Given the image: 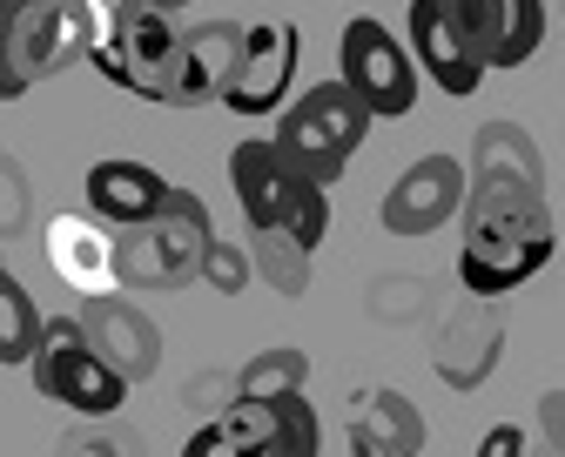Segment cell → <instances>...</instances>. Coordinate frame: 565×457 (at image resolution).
<instances>
[{"label": "cell", "mask_w": 565, "mask_h": 457, "mask_svg": "<svg viewBox=\"0 0 565 457\" xmlns=\"http://www.w3.org/2000/svg\"><path fill=\"white\" fill-rule=\"evenodd\" d=\"M465 249H458V283L491 302V296H512L519 283H532L552 263V209L545 189L525 182H471L465 209Z\"/></svg>", "instance_id": "cell-1"}, {"label": "cell", "mask_w": 565, "mask_h": 457, "mask_svg": "<svg viewBox=\"0 0 565 457\" xmlns=\"http://www.w3.org/2000/svg\"><path fill=\"white\" fill-rule=\"evenodd\" d=\"M88 0H0V102H21L34 82L67 74L88 61Z\"/></svg>", "instance_id": "cell-2"}, {"label": "cell", "mask_w": 565, "mask_h": 457, "mask_svg": "<svg viewBox=\"0 0 565 457\" xmlns=\"http://www.w3.org/2000/svg\"><path fill=\"white\" fill-rule=\"evenodd\" d=\"M371 108L343 88V74L337 82H317V88H303L290 108L276 115V148H282V162H290L297 176H310L317 189H330L343 169H350V156L364 148V135H371Z\"/></svg>", "instance_id": "cell-3"}, {"label": "cell", "mask_w": 565, "mask_h": 457, "mask_svg": "<svg viewBox=\"0 0 565 457\" xmlns=\"http://www.w3.org/2000/svg\"><path fill=\"white\" fill-rule=\"evenodd\" d=\"M230 182H236V202H243V222L249 228H282L310 249H323L330 236V189H317L310 176H297L282 162L276 141H236L230 156Z\"/></svg>", "instance_id": "cell-4"}, {"label": "cell", "mask_w": 565, "mask_h": 457, "mask_svg": "<svg viewBox=\"0 0 565 457\" xmlns=\"http://www.w3.org/2000/svg\"><path fill=\"white\" fill-rule=\"evenodd\" d=\"M209 249H216V222H209V202L195 189H175L169 209L141 228H121V283L141 289H182L202 276Z\"/></svg>", "instance_id": "cell-5"}, {"label": "cell", "mask_w": 565, "mask_h": 457, "mask_svg": "<svg viewBox=\"0 0 565 457\" xmlns=\"http://www.w3.org/2000/svg\"><path fill=\"white\" fill-rule=\"evenodd\" d=\"M28 376H34V391H41L47 404H67L75 417H115L121 397H128V376L88 343L82 317H47Z\"/></svg>", "instance_id": "cell-6"}, {"label": "cell", "mask_w": 565, "mask_h": 457, "mask_svg": "<svg viewBox=\"0 0 565 457\" xmlns=\"http://www.w3.org/2000/svg\"><path fill=\"white\" fill-rule=\"evenodd\" d=\"M337 74H343V88L358 95L377 121H397V115L417 108V54H411V41H397L371 14H358V21L343 28Z\"/></svg>", "instance_id": "cell-7"}, {"label": "cell", "mask_w": 565, "mask_h": 457, "mask_svg": "<svg viewBox=\"0 0 565 457\" xmlns=\"http://www.w3.org/2000/svg\"><path fill=\"white\" fill-rule=\"evenodd\" d=\"M175 47H182V28H175L169 8H135L108 41L88 47V61L102 67V82H115L121 95H135V102H162L169 67H175Z\"/></svg>", "instance_id": "cell-8"}, {"label": "cell", "mask_w": 565, "mask_h": 457, "mask_svg": "<svg viewBox=\"0 0 565 457\" xmlns=\"http://www.w3.org/2000/svg\"><path fill=\"white\" fill-rule=\"evenodd\" d=\"M465 195H471V162H458V156H424V162H411L391 182V195H384L377 215H384L391 236H438L445 222H458Z\"/></svg>", "instance_id": "cell-9"}, {"label": "cell", "mask_w": 565, "mask_h": 457, "mask_svg": "<svg viewBox=\"0 0 565 457\" xmlns=\"http://www.w3.org/2000/svg\"><path fill=\"white\" fill-rule=\"evenodd\" d=\"M404 28H411L404 41H411L417 67L431 74V82H438L445 95H478V82L491 74V61H484L478 34L458 21V8H451V0H411Z\"/></svg>", "instance_id": "cell-10"}, {"label": "cell", "mask_w": 565, "mask_h": 457, "mask_svg": "<svg viewBox=\"0 0 565 457\" xmlns=\"http://www.w3.org/2000/svg\"><path fill=\"white\" fill-rule=\"evenodd\" d=\"M47 263H54V276L75 289L82 302L88 296H115L121 289V228L102 222L95 209L54 215L47 222Z\"/></svg>", "instance_id": "cell-11"}, {"label": "cell", "mask_w": 565, "mask_h": 457, "mask_svg": "<svg viewBox=\"0 0 565 457\" xmlns=\"http://www.w3.org/2000/svg\"><path fill=\"white\" fill-rule=\"evenodd\" d=\"M243 41H249V28H236V21H202V28H182V47H175V67H169L162 108H202V102H223V95H230V82H236Z\"/></svg>", "instance_id": "cell-12"}, {"label": "cell", "mask_w": 565, "mask_h": 457, "mask_svg": "<svg viewBox=\"0 0 565 457\" xmlns=\"http://www.w3.org/2000/svg\"><path fill=\"white\" fill-rule=\"evenodd\" d=\"M290 82H297V28L290 21H256L236 61V82L223 95V108L236 115H282L290 108Z\"/></svg>", "instance_id": "cell-13"}, {"label": "cell", "mask_w": 565, "mask_h": 457, "mask_svg": "<svg viewBox=\"0 0 565 457\" xmlns=\"http://www.w3.org/2000/svg\"><path fill=\"white\" fill-rule=\"evenodd\" d=\"M82 330H88V343L128 376V384H141V376H156V370H162V330L141 317L121 289H115V296H88Z\"/></svg>", "instance_id": "cell-14"}, {"label": "cell", "mask_w": 565, "mask_h": 457, "mask_svg": "<svg viewBox=\"0 0 565 457\" xmlns=\"http://www.w3.org/2000/svg\"><path fill=\"white\" fill-rule=\"evenodd\" d=\"M88 209L102 215V222H115V228H141V222H156L162 209H169V195H175V182L169 176H156L149 162H128V156H108V162H95L88 169Z\"/></svg>", "instance_id": "cell-15"}, {"label": "cell", "mask_w": 565, "mask_h": 457, "mask_svg": "<svg viewBox=\"0 0 565 457\" xmlns=\"http://www.w3.org/2000/svg\"><path fill=\"white\" fill-rule=\"evenodd\" d=\"M451 8L491 67H525L545 47V0H451Z\"/></svg>", "instance_id": "cell-16"}, {"label": "cell", "mask_w": 565, "mask_h": 457, "mask_svg": "<svg viewBox=\"0 0 565 457\" xmlns=\"http://www.w3.org/2000/svg\"><path fill=\"white\" fill-rule=\"evenodd\" d=\"M471 182H525L545 189V156L519 121H484L471 141Z\"/></svg>", "instance_id": "cell-17"}, {"label": "cell", "mask_w": 565, "mask_h": 457, "mask_svg": "<svg viewBox=\"0 0 565 457\" xmlns=\"http://www.w3.org/2000/svg\"><path fill=\"white\" fill-rule=\"evenodd\" d=\"M269 431H276V404L236 397L223 417H209V424L182 444V457H263V450H269Z\"/></svg>", "instance_id": "cell-18"}, {"label": "cell", "mask_w": 565, "mask_h": 457, "mask_svg": "<svg viewBox=\"0 0 565 457\" xmlns=\"http://www.w3.org/2000/svg\"><path fill=\"white\" fill-rule=\"evenodd\" d=\"M350 450H397V457H417L424 450V417L397 397V391H371V404L350 424Z\"/></svg>", "instance_id": "cell-19"}, {"label": "cell", "mask_w": 565, "mask_h": 457, "mask_svg": "<svg viewBox=\"0 0 565 457\" xmlns=\"http://www.w3.org/2000/svg\"><path fill=\"white\" fill-rule=\"evenodd\" d=\"M303 384H310V357L290 350V343H276V350H256V357L243 363L236 397H263V404H276V397H297Z\"/></svg>", "instance_id": "cell-20"}, {"label": "cell", "mask_w": 565, "mask_h": 457, "mask_svg": "<svg viewBox=\"0 0 565 457\" xmlns=\"http://www.w3.org/2000/svg\"><path fill=\"white\" fill-rule=\"evenodd\" d=\"M249 256H256V269H263V283H276L282 296H303L310 289V243H297V236H282V228H249Z\"/></svg>", "instance_id": "cell-21"}, {"label": "cell", "mask_w": 565, "mask_h": 457, "mask_svg": "<svg viewBox=\"0 0 565 457\" xmlns=\"http://www.w3.org/2000/svg\"><path fill=\"white\" fill-rule=\"evenodd\" d=\"M41 310H34V296L21 289V276L0 269V363H34L41 350Z\"/></svg>", "instance_id": "cell-22"}, {"label": "cell", "mask_w": 565, "mask_h": 457, "mask_svg": "<svg viewBox=\"0 0 565 457\" xmlns=\"http://www.w3.org/2000/svg\"><path fill=\"white\" fill-rule=\"evenodd\" d=\"M263 457H323V424H317V404L303 391L276 397V431H269Z\"/></svg>", "instance_id": "cell-23"}, {"label": "cell", "mask_w": 565, "mask_h": 457, "mask_svg": "<svg viewBox=\"0 0 565 457\" xmlns=\"http://www.w3.org/2000/svg\"><path fill=\"white\" fill-rule=\"evenodd\" d=\"M249 263H256L249 249H236V243H216V249H209V263H202V276L216 283L223 296H236V289L249 283Z\"/></svg>", "instance_id": "cell-24"}, {"label": "cell", "mask_w": 565, "mask_h": 457, "mask_svg": "<svg viewBox=\"0 0 565 457\" xmlns=\"http://www.w3.org/2000/svg\"><path fill=\"white\" fill-rule=\"evenodd\" d=\"M135 8H162V0H88V21H95V41H108Z\"/></svg>", "instance_id": "cell-25"}, {"label": "cell", "mask_w": 565, "mask_h": 457, "mask_svg": "<svg viewBox=\"0 0 565 457\" xmlns=\"http://www.w3.org/2000/svg\"><path fill=\"white\" fill-rule=\"evenodd\" d=\"M471 457H525V431H519V424H491Z\"/></svg>", "instance_id": "cell-26"}, {"label": "cell", "mask_w": 565, "mask_h": 457, "mask_svg": "<svg viewBox=\"0 0 565 457\" xmlns=\"http://www.w3.org/2000/svg\"><path fill=\"white\" fill-rule=\"evenodd\" d=\"M539 411H545V437H552V444L565 450V391H552V397H545Z\"/></svg>", "instance_id": "cell-27"}, {"label": "cell", "mask_w": 565, "mask_h": 457, "mask_svg": "<svg viewBox=\"0 0 565 457\" xmlns=\"http://www.w3.org/2000/svg\"><path fill=\"white\" fill-rule=\"evenodd\" d=\"M358 457H397V450H358Z\"/></svg>", "instance_id": "cell-28"}, {"label": "cell", "mask_w": 565, "mask_h": 457, "mask_svg": "<svg viewBox=\"0 0 565 457\" xmlns=\"http://www.w3.org/2000/svg\"><path fill=\"white\" fill-rule=\"evenodd\" d=\"M162 8H169V14H175V8H189V0H162Z\"/></svg>", "instance_id": "cell-29"}]
</instances>
